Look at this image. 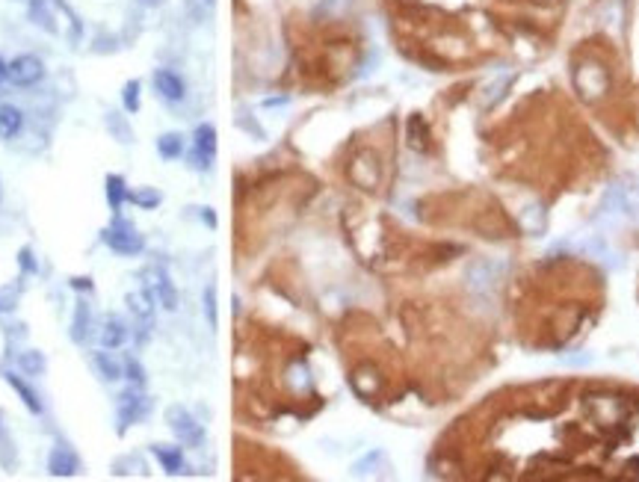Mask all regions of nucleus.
<instances>
[{
    "instance_id": "27",
    "label": "nucleus",
    "mask_w": 639,
    "mask_h": 482,
    "mask_svg": "<svg viewBox=\"0 0 639 482\" xmlns=\"http://www.w3.org/2000/svg\"><path fill=\"white\" fill-rule=\"evenodd\" d=\"M205 317H208V326L210 328L220 326V314H216V287L213 285L205 287Z\"/></svg>"
},
{
    "instance_id": "34",
    "label": "nucleus",
    "mask_w": 639,
    "mask_h": 482,
    "mask_svg": "<svg viewBox=\"0 0 639 482\" xmlns=\"http://www.w3.org/2000/svg\"><path fill=\"white\" fill-rule=\"evenodd\" d=\"M201 219H205L210 228H216V216H213V210H210V207H201Z\"/></svg>"
},
{
    "instance_id": "13",
    "label": "nucleus",
    "mask_w": 639,
    "mask_h": 482,
    "mask_svg": "<svg viewBox=\"0 0 639 482\" xmlns=\"http://www.w3.org/2000/svg\"><path fill=\"white\" fill-rule=\"evenodd\" d=\"M92 364H95L98 376L104 379V381H115V379H122V376H125V367H122V364L115 361L110 352H92Z\"/></svg>"
},
{
    "instance_id": "2",
    "label": "nucleus",
    "mask_w": 639,
    "mask_h": 482,
    "mask_svg": "<svg viewBox=\"0 0 639 482\" xmlns=\"http://www.w3.org/2000/svg\"><path fill=\"white\" fill-rule=\"evenodd\" d=\"M101 240H104L113 252H119V255H140L142 248H145V240L133 231L128 222H113V228H107L104 234H101Z\"/></svg>"
},
{
    "instance_id": "14",
    "label": "nucleus",
    "mask_w": 639,
    "mask_h": 482,
    "mask_svg": "<svg viewBox=\"0 0 639 482\" xmlns=\"http://www.w3.org/2000/svg\"><path fill=\"white\" fill-rule=\"evenodd\" d=\"M89 323H92V311L86 305V299H80L77 308H74V323H72V340L74 343H83L89 335Z\"/></svg>"
},
{
    "instance_id": "22",
    "label": "nucleus",
    "mask_w": 639,
    "mask_h": 482,
    "mask_svg": "<svg viewBox=\"0 0 639 482\" xmlns=\"http://www.w3.org/2000/svg\"><path fill=\"white\" fill-rule=\"evenodd\" d=\"M128 202H133L142 210H154L163 202V195L157 190H151V187H140V190H128Z\"/></svg>"
},
{
    "instance_id": "21",
    "label": "nucleus",
    "mask_w": 639,
    "mask_h": 482,
    "mask_svg": "<svg viewBox=\"0 0 639 482\" xmlns=\"http://www.w3.org/2000/svg\"><path fill=\"white\" fill-rule=\"evenodd\" d=\"M45 355L39 352V349H27V352L18 355V370L27 373V376H42L45 373Z\"/></svg>"
},
{
    "instance_id": "19",
    "label": "nucleus",
    "mask_w": 639,
    "mask_h": 482,
    "mask_svg": "<svg viewBox=\"0 0 639 482\" xmlns=\"http://www.w3.org/2000/svg\"><path fill=\"white\" fill-rule=\"evenodd\" d=\"M157 151H160V157H166V160H178V157H183V137L175 134V130H169V134H160V137H157Z\"/></svg>"
},
{
    "instance_id": "17",
    "label": "nucleus",
    "mask_w": 639,
    "mask_h": 482,
    "mask_svg": "<svg viewBox=\"0 0 639 482\" xmlns=\"http://www.w3.org/2000/svg\"><path fill=\"white\" fill-rule=\"evenodd\" d=\"M154 293H157V302L166 308V311H175L178 308V290L172 285V278L166 272H157V285H154Z\"/></svg>"
},
{
    "instance_id": "12",
    "label": "nucleus",
    "mask_w": 639,
    "mask_h": 482,
    "mask_svg": "<svg viewBox=\"0 0 639 482\" xmlns=\"http://www.w3.org/2000/svg\"><path fill=\"white\" fill-rule=\"evenodd\" d=\"M621 18H625V12H621V0H604V4L598 6V24L607 27L610 33L621 30Z\"/></svg>"
},
{
    "instance_id": "1",
    "label": "nucleus",
    "mask_w": 639,
    "mask_h": 482,
    "mask_svg": "<svg viewBox=\"0 0 639 482\" xmlns=\"http://www.w3.org/2000/svg\"><path fill=\"white\" fill-rule=\"evenodd\" d=\"M166 423L175 432V438L183 447H201L205 444V426H201L183 406H169L166 408Z\"/></svg>"
},
{
    "instance_id": "3",
    "label": "nucleus",
    "mask_w": 639,
    "mask_h": 482,
    "mask_svg": "<svg viewBox=\"0 0 639 482\" xmlns=\"http://www.w3.org/2000/svg\"><path fill=\"white\" fill-rule=\"evenodd\" d=\"M6 71H9V80L15 83V86L27 89V86H36V83L45 77V65H42L39 57L21 54V57H15L12 62H6Z\"/></svg>"
},
{
    "instance_id": "15",
    "label": "nucleus",
    "mask_w": 639,
    "mask_h": 482,
    "mask_svg": "<svg viewBox=\"0 0 639 482\" xmlns=\"http://www.w3.org/2000/svg\"><path fill=\"white\" fill-rule=\"evenodd\" d=\"M125 340H128V326L119 317H110L104 323V331H101V343H104L107 349H119Z\"/></svg>"
},
{
    "instance_id": "6",
    "label": "nucleus",
    "mask_w": 639,
    "mask_h": 482,
    "mask_svg": "<svg viewBox=\"0 0 639 482\" xmlns=\"http://www.w3.org/2000/svg\"><path fill=\"white\" fill-rule=\"evenodd\" d=\"M575 83L583 92V98H595L607 89V74H604L601 65H580V69L575 71Z\"/></svg>"
},
{
    "instance_id": "37",
    "label": "nucleus",
    "mask_w": 639,
    "mask_h": 482,
    "mask_svg": "<svg viewBox=\"0 0 639 482\" xmlns=\"http://www.w3.org/2000/svg\"><path fill=\"white\" fill-rule=\"evenodd\" d=\"M198 4H201V6H205L208 12H213V6H216V0H198Z\"/></svg>"
},
{
    "instance_id": "7",
    "label": "nucleus",
    "mask_w": 639,
    "mask_h": 482,
    "mask_svg": "<svg viewBox=\"0 0 639 482\" xmlns=\"http://www.w3.org/2000/svg\"><path fill=\"white\" fill-rule=\"evenodd\" d=\"M47 471H50V476H74L80 471V459L69 447H54L50 459H47Z\"/></svg>"
},
{
    "instance_id": "32",
    "label": "nucleus",
    "mask_w": 639,
    "mask_h": 482,
    "mask_svg": "<svg viewBox=\"0 0 639 482\" xmlns=\"http://www.w3.org/2000/svg\"><path fill=\"white\" fill-rule=\"evenodd\" d=\"M562 364H568V367H583V364H589V355H565Z\"/></svg>"
},
{
    "instance_id": "30",
    "label": "nucleus",
    "mask_w": 639,
    "mask_h": 482,
    "mask_svg": "<svg viewBox=\"0 0 639 482\" xmlns=\"http://www.w3.org/2000/svg\"><path fill=\"white\" fill-rule=\"evenodd\" d=\"M18 263H21V270H24L27 275H36V272H39L36 260H33V248H27V246H24L21 252H18Z\"/></svg>"
},
{
    "instance_id": "29",
    "label": "nucleus",
    "mask_w": 639,
    "mask_h": 482,
    "mask_svg": "<svg viewBox=\"0 0 639 482\" xmlns=\"http://www.w3.org/2000/svg\"><path fill=\"white\" fill-rule=\"evenodd\" d=\"M15 305H18V290H15V287H0V314L12 311Z\"/></svg>"
},
{
    "instance_id": "16",
    "label": "nucleus",
    "mask_w": 639,
    "mask_h": 482,
    "mask_svg": "<svg viewBox=\"0 0 639 482\" xmlns=\"http://www.w3.org/2000/svg\"><path fill=\"white\" fill-rule=\"evenodd\" d=\"M521 225H524L530 234H542L548 225V213L542 210V205H527L521 207Z\"/></svg>"
},
{
    "instance_id": "36",
    "label": "nucleus",
    "mask_w": 639,
    "mask_h": 482,
    "mask_svg": "<svg viewBox=\"0 0 639 482\" xmlns=\"http://www.w3.org/2000/svg\"><path fill=\"white\" fill-rule=\"evenodd\" d=\"M4 80H9V71H6V62L0 59V83H4Z\"/></svg>"
},
{
    "instance_id": "10",
    "label": "nucleus",
    "mask_w": 639,
    "mask_h": 482,
    "mask_svg": "<svg viewBox=\"0 0 639 482\" xmlns=\"http://www.w3.org/2000/svg\"><path fill=\"white\" fill-rule=\"evenodd\" d=\"M24 130V113L12 104H0V139H15Z\"/></svg>"
},
{
    "instance_id": "28",
    "label": "nucleus",
    "mask_w": 639,
    "mask_h": 482,
    "mask_svg": "<svg viewBox=\"0 0 639 482\" xmlns=\"http://www.w3.org/2000/svg\"><path fill=\"white\" fill-rule=\"evenodd\" d=\"M125 376L133 381V388H145V370L137 358H128L125 361Z\"/></svg>"
},
{
    "instance_id": "20",
    "label": "nucleus",
    "mask_w": 639,
    "mask_h": 482,
    "mask_svg": "<svg viewBox=\"0 0 639 482\" xmlns=\"http://www.w3.org/2000/svg\"><path fill=\"white\" fill-rule=\"evenodd\" d=\"M193 148H198V151H205L208 157L216 154V127L213 125H198L196 134H193Z\"/></svg>"
},
{
    "instance_id": "38",
    "label": "nucleus",
    "mask_w": 639,
    "mask_h": 482,
    "mask_svg": "<svg viewBox=\"0 0 639 482\" xmlns=\"http://www.w3.org/2000/svg\"><path fill=\"white\" fill-rule=\"evenodd\" d=\"M142 4H148V6H160L163 0H142Z\"/></svg>"
},
{
    "instance_id": "25",
    "label": "nucleus",
    "mask_w": 639,
    "mask_h": 482,
    "mask_svg": "<svg viewBox=\"0 0 639 482\" xmlns=\"http://www.w3.org/2000/svg\"><path fill=\"white\" fill-rule=\"evenodd\" d=\"M122 104L128 113H140V83L137 80H128L125 89H122Z\"/></svg>"
},
{
    "instance_id": "26",
    "label": "nucleus",
    "mask_w": 639,
    "mask_h": 482,
    "mask_svg": "<svg viewBox=\"0 0 639 482\" xmlns=\"http://www.w3.org/2000/svg\"><path fill=\"white\" fill-rule=\"evenodd\" d=\"M107 127L113 130L115 139H119L122 145H128V142H130V127H128V122L122 119L119 113H110V115H107Z\"/></svg>"
},
{
    "instance_id": "8",
    "label": "nucleus",
    "mask_w": 639,
    "mask_h": 482,
    "mask_svg": "<svg viewBox=\"0 0 639 482\" xmlns=\"http://www.w3.org/2000/svg\"><path fill=\"white\" fill-rule=\"evenodd\" d=\"M352 178L358 180V187L373 190L379 184V163H376V157L370 154V151L358 154L356 163H352Z\"/></svg>"
},
{
    "instance_id": "4",
    "label": "nucleus",
    "mask_w": 639,
    "mask_h": 482,
    "mask_svg": "<svg viewBox=\"0 0 639 482\" xmlns=\"http://www.w3.org/2000/svg\"><path fill=\"white\" fill-rule=\"evenodd\" d=\"M148 408H151V403H148V396L140 394V388L125 391L119 396V423H122V429H128L130 423L142 420L145 414H148Z\"/></svg>"
},
{
    "instance_id": "31",
    "label": "nucleus",
    "mask_w": 639,
    "mask_h": 482,
    "mask_svg": "<svg viewBox=\"0 0 639 482\" xmlns=\"http://www.w3.org/2000/svg\"><path fill=\"white\" fill-rule=\"evenodd\" d=\"M190 160H193V166H196L198 172H208V169H210V160H213V157H208L205 151H198V148H193V151H190Z\"/></svg>"
},
{
    "instance_id": "33",
    "label": "nucleus",
    "mask_w": 639,
    "mask_h": 482,
    "mask_svg": "<svg viewBox=\"0 0 639 482\" xmlns=\"http://www.w3.org/2000/svg\"><path fill=\"white\" fill-rule=\"evenodd\" d=\"M72 287H74V290H89V293H92V278H72Z\"/></svg>"
},
{
    "instance_id": "18",
    "label": "nucleus",
    "mask_w": 639,
    "mask_h": 482,
    "mask_svg": "<svg viewBox=\"0 0 639 482\" xmlns=\"http://www.w3.org/2000/svg\"><path fill=\"white\" fill-rule=\"evenodd\" d=\"M128 202V184L122 175H107V205L113 213H119V207Z\"/></svg>"
},
{
    "instance_id": "24",
    "label": "nucleus",
    "mask_w": 639,
    "mask_h": 482,
    "mask_svg": "<svg viewBox=\"0 0 639 482\" xmlns=\"http://www.w3.org/2000/svg\"><path fill=\"white\" fill-rule=\"evenodd\" d=\"M128 305H130V311L137 314L140 320H151V311H154V308H151V296H148L145 290L130 293V296H128Z\"/></svg>"
},
{
    "instance_id": "23",
    "label": "nucleus",
    "mask_w": 639,
    "mask_h": 482,
    "mask_svg": "<svg viewBox=\"0 0 639 482\" xmlns=\"http://www.w3.org/2000/svg\"><path fill=\"white\" fill-rule=\"evenodd\" d=\"M509 83H512V74H507V77H503V80L497 77V80L492 83V86H489V89H485V95L480 98V107H482V110H492V107L497 104V98H503V92H507V89H509Z\"/></svg>"
},
{
    "instance_id": "5",
    "label": "nucleus",
    "mask_w": 639,
    "mask_h": 482,
    "mask_svg": "<svg viewBox=\"0 0 639 482\" xmlns=\"http://www.w3.org/2000/svg\"><path fill=\"white\" fill-rule=\"evenodd\" d=\"M154 89L163 101L178 104V101H183V95H187V83H183L181 74L172 71V69H157L154 71Z\"/></svg>"
},
{
    "instance_id": "35",
    "label": "nucleus",
    "mask_w": 639,
    "mask_h": 482,
    "mask_svg": "<svg viewBox=\"0 0 639 482\" xmlns=\"http://www.w3.org/2000/svg\"><path fill=\"white\" fill-rule=\"evenodd\" d=\"M278 104H288V98H266L264 107H278Z\"/></svg>"
},
{
    "instance_id": "11",
    "label": "nucleus",
    "mask_w": 639,
    "mask_h": 482,
    "mask_svg": "<svg viewBox=\"0 0 639 482\" xmlns=\"http://www.w3.org/2000/svg\"><path fill=\"white\" fill-rule=\"evenodd\" d=\"M6 381H9V388L21 396V403H24L33 414H42V400H39V394L33 391V388L27 385V381H24L18 373H6Z\"/></svg>"
},
{
    "instance_id": "9",
    "label": "nucleus",
    "mask_w": 639,
    "mask_h": 482,
    "mask_svg": "<svg viewBox=\"0 0 639 482\" xmlns=\"http://www.w3.org/2000/svg\"><path fill=\"white\" fill-rule=\"evenodd\" d=\"M151 453H154V459L160 461V468H163L166 474H172V476H178V474H187V461H183L181 447L154 444V447H151Z\"/></svg>"
}]
</instances>
